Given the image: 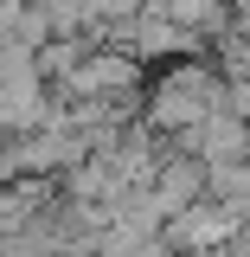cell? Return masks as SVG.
Instances as JSON below:
<instances>
[{"label": "cell", "instance_id": "1", "mask_svg": "<svg viewBox=\"0 0 250 257\" xmlns=\"http://www.w3.org/2000/svg\"><path fill=\"white\" fill-rule=\"evenodd\" d=\"M212 116H224V109H218V84L205 71H173L154 96V122H167V128H186V122L205 128Z\"/></svg>", "mask_w": 250, "mask_h": 257}]
</instances>
